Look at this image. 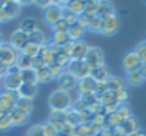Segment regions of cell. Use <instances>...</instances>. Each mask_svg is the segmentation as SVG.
Listing matches in <instances>:
<instances>
[{
	"label": "cell",
	"instance_id": "d6a6232c",
	"mask_svg": "<svg viewBox=\"0 0 146 136\" xmlns=\"http://www.w3.org/2000/svg\"><path fill=\"white\" fill-rule=\"evenodd\" d=\"M115 113H116V115L120 117V120H125V119H127V117H130V116H132L130 107H129L126 103H122V105H119V106L116 107Z\"/></svg>",
	"mask_w": 146,
	"mask_h": 136
},
{
	"label": "cell",
	"instance_id": "8fae6325",
	"mask_svg": "<svg viewBox=\"0 0 146 136\" xmlns=\"http://www.w3.org/2000/svg\"><path fill=\"white\" fill-rule=\"evenodd\" d=\"M95 86H96V80L92 76H89V78L79 79L76 89H78V93L80 98H86V96L95 93Z\"/></svg>",
	"mask_w": 146,
	"mask_h": 136
},
{
	"label": "cell",
	"instance_id": "83f0119b",
	"mask_svg": "<svg viewBox=\"0 0 146 136\" xmlns=\"http://www.w3.org/2000/svg\"><path fill=\"white\" fill-rule=\"evenodd\" d=\"M16 66L19 67L20 70H25V69H33V59L27 57V56H23L22 53L19 54L17 60H16Z\"/></svg>",
	"mask_w": 146,
	"mask_h": 136
},
{
	"label": "cell",
	"instance_id": "cb8c5ba5",
	"mask_svg": "<svg viewBox=\"0 0 146 136\" xmlns=\"http://www.w3.org/2000/svg\"><path fill=\"white\" fill-rule=\"evenodd\" d=\"M106 83H108V89L110 92H116V90L125 89V80L122 78H119V76H110Z\"/></svg>",
	"mask_w": 146,
	"mask_h": 136
},
{
	"label": "cell",
	"instance_id": "52a82bcc",
	"mask_svg": "<svg viewBox=\"0 0 146 136\" xmlns=\"http://www.w3.org/2000/svg\"><path fill=\"white\" fill-rule=\"evenodd\" d=\"M62 9L63 6L59 5H50L46 9H43V20L49 26L56 25L59 20H62Z\"/></svg>",
	"mask_w": 146,
	"mask_h": 136
},
{
	"label": "cell",
	"instance_id": "03108f58",
	"mask_svg": "<svg viewBox=\"0 0 146 136\" xmlns=\"http://www.w3.org/2000/svg\"><path fill=\"white\" fill-rule=\"evenodd\" d=\"M57 136H67V135H63V133H59Z\"/></svg>",
	"mask_w": 146,
	"mask_h": 136
},
{
	"label": "cell",
	"instance_id": "5b68a950",
	"mask_svg": "<svg viewBox=\"0 0 146 136\" xmlns=\"http://www.w3.org/2000/svg\"><path fill=\"white\" fill-rule=\"evenodd\" d=\"M78 82H79V79L73 75V73H70L69 70H63V73L57 78V83H59V89H62V90H66V92H70V90H73V89H76L78 88Z\"/></svg>",
	"mask_w": 146,
	"mask_h": 136
},
{
	"label": "cell",
	"instance_id": "ffe728a7",
	"mask_svg": "<svg viewBox=\"0 0 146 136\" xmlns=\"http://www.w3.org/2000/svg\"><path fill=\"white\" fill-rule=\"evenodd\" d=\"M20 79H22V83H26V85H37L39 83L37 75H36V70L35 69L20 70Z\"/></svg>",
	"mask_w": 146,
	"mask_h": 136
},
{
	"label": "cell",
	"instance_id": "7bdbcfd3",
	"mask_svg": "<svg viewBox=\"0 0 146 136\" xmlns=\"http://www.w3.org/2000/svg\"><path fill=\"white\" fill-rule=\"evenodd\" d=\"M52 42L59 44V46H63L66 42H69V37L66 33H53V37H52Z\"/></svg>",
	"mask_w": 146,
	"mask_h": 136
},
{
	"label": "cell",
	"instance_id": "ba28073f",
	"mask_svg": "<svg viewBox=\"0 0 146 136\" xmlns=\"http://www.w3.org/2000/svg\"><path fill=\"white\" fill-rule=\"evenodd\" d=\"M0 13H2L3 23H5V22L17 19L22 13V6H20L19 2H7V3H5V6L0 10Z\"/></svg>",
	"mask_w": 146,
	"mask_h": 136
},
{
	"label": "cell",
	"instance_id": "ac0fdd59",
	"mask_svg": "<svg viewBox=\"0 0 146 136\" xmlns=\"http://www.w3.org/2000/svg\"><path fill=\"white\" fill-rule=\"evenodd\" d=\"M110 76H112V73H110L109 67L105 63L100 64V66H98L96 69H93V72H92V78L96 82H108Z\"/></svg>",
	"mask_w": 146,
	"mask_h": 136
},
{
	"label": "cell",
	"instance_id": "f1b7e54d",
	"mask_svg": "<svg viewBox=\"0 0 146 136\" xmlns=\"http://www.w3.org/2000/svg\"><path fill=\"white\" fill-rule=\"evenodd\" d=\"M102 23H103V17H100L99 15L90 17V22H89V30L95 32V33H100L102 30Z\"/></svg>",
	"mask_w": 146,
	"mask_h": 136
},
{
	"label": "cell",
	"instance_id": "f907efd6",
	"mask_svg": "<svg viewBox=\"0 0 146 136\" xmlns=\"http://www.w3.org/2000/svg\"><path fill=\"white\" fill-rule=\"evenodd\" d=\"M20 3V6H32L35 5V0H17Z\"/></svg>",
	"mask_w": 146,
	"mask_h": 136
},
{
	"label": "cell",
	"instance_id": "be15d7a7",
	"mask_svg": "<svg viewBox=\"0 0 146 136\" xmlns=\"http://www.w3.org/2000/svg\"><path fill=\"white\" fill-rule=\"evenodd\" d=\"M72 136H80V135H79V133H73Z\"/></svg>",
	"mask_w": 146,
	"mask_h": 136
},
{
	"label": "cell",
	"instance_id": "680465c9",
	"mask_svg": "<svg viewBox=\"0 0 146 136\" xmlns=\"http://www.w3.org/2000/svg\"><path fill=\"white\" fill-rule=\"evenodd\" d=\"M52 5H59V0H50Z\"/></svg>",
	"mask_w": 146,
	"mask_h": 136
},
{
	"label": "cell",
	"instance_id": "60d3db41",
	"mask_svg": "<svg viewBox=\"0 0 146 136\" xmlns=\"http://www.w3.org/2000/svg\"><path fill=\"white\" fill-rule=\"evenodd\" d=\"M89 22H90V17H89L88 15H85V13H80V15L78 16V19H76V25H78L79 27H82L83 30H86V29L89 27Z\"/></svg>",
	"mask_w": 146,
	"mask_h": 136
},
{
	"label": "cell",
	"instance_id": "816d5d0a",
	"mask_svg": "<svg viewBox=\"0 0 146 136\" xmlns=\"http://www.w3.org/2000/svg\"><path fill=\"white\" fill-rule=\"evenodd\" d=\"M96 136H112V133H110L109 129H103V130H100Z\"/></svg>",
	"mask_w": 146,
	"mask_h": 136
},
{
	"label": "cell",
	"instance_id": "e575fe53",
	"mask_svg": "<svg viewBox=\"0 0 146 136\" xmlns=\"http://www.w3.org/2000/svg\"><path fill=\"white\" fill-rule=\"evenodd\" d=\"M20 30L26 32V33H32L33 30L37 29V25H36V20L35 19H25L22 23H20Z\"/></svg>",
	"mask_w": 146,
	"mask_h": 136
},
{
	"label": "cell",
	"instance_id": "7dc6e473",
	"mask_svg": "<svg viewBox=\"0 0 146 136\" xmlns=\"http://www.w3.org/2000/svg\"><path fill=\"white\" fill-rule=\"evenodd\" d=\"M47 44V49H49V52L50 53H53L54 56L57 54V53H60L62 52V46H59V44H56V43H53V42H50V43H46Z\"/></svg>",
	"mask_w": 146,
	"mask_h": 136
},
{
	"label": "cell",
	"instance_id": "9f6ffc18",
	"mask_svg": "<svg viewBox=\"0 0 146 136\" xmlns=\"http://www.w3.org/2000/svg\"><path fill=\"white\" fill-rule=\"evenodd\" d=\"M69 3V0H59V6H66Z\"/></svg>",
	"mask_w": 146,
	"mask_h": 136
},
{
	"label": "cell",
	"instance_id": "3957f363",
	"mask_svg": "<svg viewBox=\"0 0 146 136\" xmlns=\"http://www.w3.org/2000/svg\"><path fill=\"white\" fill-rule=\"evenodd\" d=\"M19 54H20V52L16 47H13L10 44V42L9 43H3L2 52H0V62H2L6 67H10V66L16 64V60H17Z\"/></svg>",
	"mask_w": 146,
	"mask_h": 136
},
{
	"label": "cell",
	"instance_id": "d590c367",
	"mask_svg": "<svg viewBox=\"0 0 146 136\" xmlns=\"http://www.w3.org/2000/svg\"><path fill=\"white\" fill-rule=\"evenodd\" d=\"M36 75H37V80H39V82H50V80H53V78L50 76V73H49V70H47L46 66L37 69V70H36Z\"/></svg>",
	"mask_w": 146,
	"mask_h": 136
},
{
	"label": "cell",
	"instance_id": "9c48e42d",
	"mask_svg": "<svg viewBox=\"0 0 146 136\" xmlns=\"http://www.w3.org/2000/svg\"><path fill=\"white\" fill-rule=\"evenodd\" d=\"M89 49H90V46L85 40L72 42V47H70V52H69L70 60H83Z\"/></svg>",
	"mask_w": 146,
	"mask_h": 136
},
{
	"label": "cell",
	"instance_id": "ee69618b",
	"mask_svg": "<svg viewBox=\"0 0 146 136\" xmlns=\"http://www.w3.org/2000/svg\"><path fill=\"white\" fill-rule=\"evenodd\" d=\"M42 126V132H43V136H57V132L53 129V126L46 122V123H40Z\"/></svg>",
	"mask_w": 146,
	"mask_h": 136
},
{
	"label": "cell",
	"instance_id": "c3c4849f",
	"mask_svg": "<svg viewBox=\"0 0 146 136\" xmlns=\"http://www.w3.org/2000/svg\"><path fill=\"white\" fill-rule=\"evenodd\" d=\"M46 64H44V62H43V59L42 57H35L33 59V69L35 70H37V69H40V67H44Z\"/></svg>",
	"mask_w": 146,
	"mask_h": 136
},
{
	"label": "cell",
	"instance_id": "11a10c76",
	"mask_svg": "<svg viewBox=\"0 0 146 136\" xmlns=\"http://www.w3.org/2000/svg\"><path fill=\"white\" fill-rule=\"evenodd\" d=\"M6 69H7V67L2 63V62H0V76H5V73H6Z\"/></svg>",
	"mask_w": 146,
	"mask_h": 136
},
{
	"label": "cell",
	"instance_id": "6da1fadb",
	"mask_svg": "<svg viewBox=\"0 0 146 136\" xmlns=\"http://www.w3.org/2000/svg\"><path fill=\"white\" fill-rule=\"evenodd\" d=\"M73 100L70 92H66V90H62V89H56L50 93L49 96V106L53 112H63V110H69L72 109Z\"/></svg>",
	"mask_w": 146,
	"mask_h": 136
},
{
	"label": "cell",
	"instance_id": "f6af8a7d",
	"mask_svg": "<svg viewBox=\"0 0 146 136\" xmlns=\"http://www.w3.org/2000/svg\"><path fill=\"white\" fill-rule=\"evenodd\" d=\"M26 136H43L42 126L40 125H35V126L29 127V130L26 132Z\"/></svg>",
	"mask_w": 146,
	"mask_h": 136
},
{
	"label": "cell",
	"instance_id": "6125c7cd",
	"mask_svg": "<svg viewBox=\"0 0 146 136\" xmlns=\"http://www.w3.org/2000/svg\"><path fill=\"white\" fill-rule=\"evenodd\" d=\"M0 23H3V17H2V13H0Z\"/></svg>",
	"mask_w": 146,
	"mask_h": 136
},
{
	"label": "cell",
	"instance_id": "30bf717a",
	"mask_svg": "<svg viewBox=\"0 0 146 136\" xmlns=\"http://www.w3.org/2000/svg\"><path fill=\"white\" fill-rule=\"evenodd\" d=\"M3 82V89L9 90V92H17V89L22 86V79H20V72L19 73H5V76L2 78Z\"/></svg>",
	"mask_w": 146,
	"mask_h": 136
},
{
	"label": "cell",
	"instance_id": "d6986e66",
	"mask_svg": "<svg viewBox=\"0 0 146 136\" xmlns=\"http://www.w3.org/2000/svg\"><path fill=\"white\" fill-rule=\"evenodd\" d=\"M119 127H120V130H122L125 135H129V133H133V132L139 130L137 120H136L133 116H130V117H127V119L122 120V123L119 125Z\"/></svg>",
	"mask_w": 146,
	"mask_h": 136
},
{
	"label": "cell",
	"instance_id": "4fadbf2b",
	"mask_svg": "<svg viewBox=\"0 0 146 136\" xmlns=\"http://www.w3.org/2000/svg\"><path fill=\"white\" fill-rule=\"evenodd\" d=\"M27 43H29V33H26V32H23V30H20V29H17V30L12 34V37H10V44H12L13 47H16L19 52H20Z\"/></svg>",
	"mask_w": 146,
	"mask_h": 136
},
{
	"label": "cell",
	"instance_id": "8992f818",
	"mask_svg": "<svg viewBox=\"0 0 146 136\" xmlns=\"http://www.w3.org/2000/svg\"><path fill=\"white\" fill-rule=\"evenodd\" d=\"M83 60L86 62V64L93 70V69H96L98 66H100V64L105 63L103 52H102L99 47H95V46H93V47H90V49L88 50V53H86V56H85Z\"/></svg>",
	"mask_w": 146,
	"mask_h": 136
},
{
	"label": "cell",
	"instance_id": "f35d334b",
	"mask_svg": "<svg viewBox=\"0 0 146 136\" xmlns=\"http://www.w3.org/2000/svg\"><path fill=\"white\" fill-rule=\"evenodd\" d=\"M10 127H13V126H12V122H10L9 115H7V113L0 115V130L6 132V130H9Z\"/></svg>",
	"mask_w": 146,
	"mask_h": 136
},
{
	"label": "cell",
	"instance_id": "7a4b0ae2",
	"mask_svg": "<svg viewBox=\"0 0 146 136\" xmlns=\"http://www.w3.org/2000/svg\"><path fill=\"white\" fill-rule=\"evenodd\" d=\"M66 70H69L70 73H73L78 79H82V78H89L92 76V69L86 64L85 60H70L69 64L66 66Z\"/></svg>",
	"mask_w": 146,
	"mask_h": 136
},
{
	"label": "cell",
	"instance_id": "603a6c76",
	"mask_svg": "<svg viewBox=\"0 0 146 136\" xmlns=\"http://www.w3.org/2000/svg\"><path fill=\"white\" fill-rule=\"evenodd\" d=\"M39 50H40V44H35V43H27L22 50H20V53L23 54V56H27V57H30V59H35V57H37L39 56Z\"/></svg>",
	"mask_w": 146,
	"mask_h": 136
},
{
	"label": "cell",
	"instance_id": "e0dca14e",
	"mask_svg": "<svg viewBox=\"0 0 146 136\" xmlns=\"http://www.w3.org/2000/svg\"><path fill=\"white\" fill-rule=\"evenodd\" d=\"M126 80L132 86H140L146 80V76L136 67V69H132V70L126 72Z\"/></svg>",
	"mask_w": 146,
	"mask_h": 136
},
{
	"label": "cell",
	"instance_id": "d4e9b609",
	"mask_svg": "<svg viewBox=\"0 0 146 136\" xmlns=\"http://www.w3.org/2000/svg\"><path fill=\"white\" fill-rule=\"evenodd\" d=\"M15 107H17L19 110H22V112H23V113H26V115H30V113H32V110H33V100L19 98V99H17V102H16V106H15Z\"/></svg>",
	"mask_w": 146,
	"mask_h": 136
},
{
	"label": "cell",
	"instance_id": "7c38bea8",
	"mask_svg": "<svg viewBox=\"0 0 146 136\" xmlns=\"http://www.w3.org/2000/svg\"><path fill=\"white\" fill-rule=\"evenodd\" d=\"M17 93L16 92H9V90H3L2 96H0V110L2 112H10L17 102Z\"/></svg>",
	"mask_w": 146,
	"mask_h": 136
},
{
	"label": "cell",
	"instance_id": "91938a15",
	"mask_svg": "<svg viewBox=\"0 0 146 136\" xmlns=\"http://www.w3.org/2000/svg\"><path fill=\"white\" fill-rule=\"evenodd\" d=\"M89 2H93V0H83V3L86 5V3H89Z\"/></svg>",
	"mask_w": 146,
	"mask_h": 136
},
{
	"label": "cell",
	"instance_id": "2e32d148",
	"mask_svg": "<svg viewBox=\"0 0 146 136\" xmlns=\"http://www.w3.org/2000/svg\"><path fill=\"white\" fill-rule=\"evenodd\" d=\"M9 117H10V122H12V126H22L25 123H27L29 120V115L23 113L22 110H19L17 107H13L10 112H7Z\"/></svg>",
	"mask_w": 146,
	"mask_h": 136
},
{
	"label": "cell",
	"instance_id": "9a60e30c",
	"mask_svg": "<svg viewBox=\"0 0 146 136\" xmlns=\"http://www.w3.org/2000/svg\"><path fill=\"white\" fill-rule=\"evenodd\" d=\"M39 92V86L37 85H26V83H22V86L17 89V98H22V99H30L33 100L35 96L37 95Z\"/></svg>",
	"mask_w": 146,
	"mask_h": 136
},
{
	"label": "cell",
	"instance_id": "6f0895ef",
	"mask_svg": "<svg viewBox=\"0 0 146 136\" xmlns=\"http://www.w3.org/2000/svg\"><path fill=\"white\" fill-rule=\"evenodd\" d=\"M3 6H5V0H0V10L3 9Z\"/></svg>",
	"mask_w": 146,
	"mask_h": 136
},
{
	"label": "cell",
	"instance_id": "681fc988",
	"mask_svg": "<svg viewBox=\"0 0 146 136\" xmlns=\"http://www.w3.org/2000/svg\"><path fill=\"white\" fill-rule=\"evenodd\" d=\"M35 5L42 7V9H46L47 6L52 5V2H50V0H35Z\"/></svg>",
	"mask_w": 146,
	"mask_h": 136
},
{
	"label": "cell",
	"instance_id": "277c9868",
	"mask_svg": "<svg viewBox=\"0 0 146 136\" xmlns=\"http://www.w3.org/2000/svg\"><path fill=\"white\" fill-rule=\"evenodd\" d=\"M120 27V19L117 16V13H112V15H108L103 17V23H102V30L100 33L105 34V36H112L115 33H117Z\"/></svg>",
	"mask_w": 146,
	"mask_h": 136
},
{
	"label": "cell",
	"instance_id": "1f68e13d",
	"mask_svg": "<svg viewBox=\"0 0 146 136\" xmlns=\"http://www.w3.org/2000/svg\"><path fill=\"white\" fill-rule=\"evenodd\" d=\"M46 67H47V70H49V73H50V76H52L53 79H57V78L63 73V70H64V67H63V66H60V64H57L56 62H53V63L47 64Z\"/></svg>",
	"mask_w": 146,
	"mask_h": 136
},
{
	"label": "cell",
	"instance_id": "bcb514c9",
	"mask_svg": "<svg viewBox=\"0 0 146 136\" xmlns=\"http://www.w3.org/2000/svg\"><path fill=\"white\" fill-rule=\"evenodd\" d=\"M106 90H109L108 89V83L106 82H96V86H95V93L99 96V95H102V93H105Z\"/></svg>",
	"mask_w": 146,
	"mask_h": 136
},
{
	"label": "cell",
	"instance_id": "4316f807",
	"mask_svg": "<svg viewBox=\"0 0 146 136\" xmlns=\"http://www.w3.org/2000/svg\"><path fill=\"white\" fill-rule=\"evenodd\" d=\"M29 42L30 43H35V44H44L46 36H44L43 30H40L37 27L36 30H33L32 33H29Z\"/></svg>",
	"mask_w": 146,
	"mask_h": 136
},
{
	"label": "cell",
	"instance_id": "44dd1931",
	"mask_svg": "<svg viewBox=\"0 0 146 136\" xmlns=\"http://www.w3.org/2000/svg\"><path fill=\"white\" fill-rule=\"evenodd\" d=\"M115 13V6L110 0H99V10H98V15L100 17H105L108 15H112Z\"/></svg>",
	"mask_w": 146,
	"mask_h": 136
},
{
	"label": "cell",
	"instance_id": "db71d44e",
	"mask_svg": "<svg viewBox=\"0 0 146 136\" xmlns=\"http://www.w3.org/2000/svg\"><path fill=\"white\" fill-rule=\"evenodd\" d=\"M137 69H139V70H140L145 76H146V63H140V64L137 66Z\"/></svg>",
	"mask_w": 146,
	"mask_h": 136
},
{
	"label": "cell",
	"instance_id": "5bb4252c",
	"mask_svg": "<svg viewBox=\"0 0 146 136\" xmlns=\"http://www.w3.org/2000/svg\"><path fill=\"white\" fill-rule=\"evenodd\" d=\"M139 64H140V59H139V56H137V53L135 50L127 52L123 56V59H122V66H123V69L126 72H129L132 69H136Z\"/></svg>",
	"mask_w": 146,
	"mask_h": 136
},
{
	"label": "cell",
	"instance_id": "94428289",
	"mask_svg": "<svg viewBox=\"0 0 146 136\" xmlns=\"http://www.w3.org/2000/svg\"><path fill=\"white\" fill-rule=\"evenodd\" d=\"M7 2H17V0H5V3H7Z\"/></svg>",
	"mask_w": 146,
	"mask_h": 136
},
{
	"label": "cell",
	"instance_id": "836d02e7",
	"mask_svg": "<svg viewBox=\"0 0 146 136\" xmlns=\"http://www.w3.org/2000/svg\"><path fill=\"white\" fill-rule=\"evenodd\" d=\"M72 110H73V112H76V113L83 112V110H89V103L86 102L85 98H80V96H79V99L75 100V103H73Z\"/></svg>",
	"mask_w": 146,
	"mask_h": 136
},
{
	"label": "cell",
	"instance_id": "003e7915",
	"mask_svg": "<svg viewBox=\"0 0 146 136\" xmlns=\"http://www.w3.org/2000/svg\"><path fill=\"white\" fill-rule=\"evenodd\" d=\"M0 96H2V92H0Z\"/></svg>",
	"mask_w": 146,
	"mask_h": 136
},
{
	"label": "cell",
	"instance_id": "b9f144b4",
	"mask_svg": "<svg viewBox=\"0 0 146 136\" xmlns=\"http://www.w3.org/2000/svg\"><path fill=\"white\" fill-rule=\"evenodd\" d=\"M52 29H53V33H66V32L69 30V25L62 19V20H59L56 25H53Z\"/></svg>",
	"mask_w": 146,
	"mask_h": 136
},
{
	"label": "cell",
	"instance_id": "ab89813d",
	"mask_svg": "<svg viewBox=\"0 0 146 136\" xmlns=\"http://www.w3.org/2000/svg\"><path fill=\"white\" fill-rule=\"evenodd\" d=\"M135 52L137 53L139 59H140V63H146V40L139 43L135 49Z\"/></svg>",
	"mask_w": 146,
	"mask_h": 136
},
{
	"label": "cell",
	"instance_id": "f5cc1de1",
	"mask_svg": "<svg viewBox=\"0 0 146 136\" xmlns=\"http://www.w3.org/2000/svg\"><path fill=\"white\" fill-rule=\"evenodd\" d=\"M126 136H146V133H145V132H142V130H136V132L129 133V135H126Z\"/></svg>",
	"mask_w": 146,
	"mask_h": 136
},
{
	"label": "cell",
	"instance_id": "8d00e7d4",
	"mask_svg": "<svg viewBox=\"0 0 146 136\" xmlns=\"http://www.w3.org/2000/svg\"><path fill=\"white\" fill-rule=\"evenodd\" d=\"M113 96H115V100L117 105H122V103H126L127 98H129V93L126 89H120V90H116L113 92Z\"/></svg>",
	"mask_w": 146,
	"mask_h": 136
},
{
	"label": "cell",
	"instance_id": "74e56055",
	"mask_svg": "<svg viewBox=\"0 0 146 136\" xmlns=\"http://www.w3.org/2000/svg\"><path fill=\"white\" fill-rule=\"evenodd\" d=\"M54 62H56L57 64H60V66L66 67V66L69 64V62H70V56L62 50L60 53H57V54L54 56Z\"/></svg>",
	"mask_w": 146,
	"mask_h": 136
},
{
	"label": "cell",
	"instance_id": "f546056e",
	"mask_svg": "<svg viewBox=\"0 0 146 136\" xmlns=\"http://www.w3.org/2000/svg\"><path fill=\"white\" fill-rule=\"evenodd\" d=\"M98 10H99V0H93V2H89L85 5V10L83 13L88 15L89 17H93L98 15Z\"/></svg>",
	"mask_w": 146,
	"mask_h": 136
},
{
	"label": "cell",
	"instance_id": "4dcf8cb0",
	"mask_svg": "<svg viewBox=\"0 0 146 136\" xmlns=\"http://www.w3.org/2000/svg\"><path fill=\"white\" fill-rule=\"evenodd\" d=\"M62 19L69 25V26H72V25H75L76 23V19H78V15H75V13H72L66 6H63V9H62Z\"/></svg>",
	"mask_w": 146,
	"mask_h": 136
},
{
	"label": "cell",
	"instance_id": "484cf974",
	"mask_svg": "<svg viewBox=\"0 0 146 136\" xmlns=\"http://www.w3.org/2000/svg\"><path fill=\"white\" fill-rule=\"evenodd\" d=\"M66 7L72 13H75V15L79 16L85 10V3H83V0H69V3L66 5Z\"/></svg>",
	"mask_w": 146,
	"mask_h": 136
},
{
	"label": "cell",
	"instance_id": "e7e4bbea",
	"mask_svg": "<svg viewBox=\"0 0 146 136\" xmlns=\"http://www.w3.org/2000/svg\"><path fill=\"white\" fill-rule=\"evenodd\" d=\"M0 43H3V39H2V34H0Z\"/></svg>",
	"mask_w": 146,
	"mask_h": 136
},
{
	"label": "cell",
	"instance_id": "7402d4cb",
	"mask_svg": "<svg viewBox=\"0 0 146 136\" xmlns=\"http://www.w3.org/2000/svg\"><path fill=\"white\" fill-rule=\"evenodd\" d=\"M83 33H85V30H83L82 27H79L76 23H75V25H72V26H69V30L66 32V34H67V37H69V40H70V42H78V40H82Z\"/></svg>",
	"mask_w": 146,
	"mask_h": 136
}]
</instances>
